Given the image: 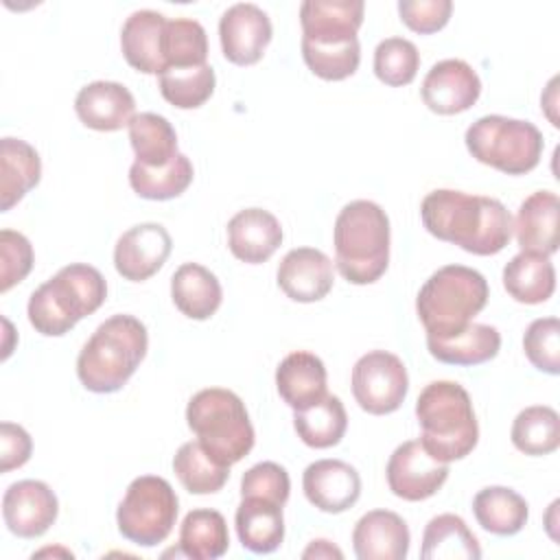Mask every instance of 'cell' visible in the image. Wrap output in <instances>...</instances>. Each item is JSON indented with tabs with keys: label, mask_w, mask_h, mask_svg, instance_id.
Here are the masks:
<instances>
[{
	"label": "cell",
	"mask_w": 560,
	"mask_h": 560,
	"mask_svg": "<svg viewBox=\"0 0 560 560\" xmlns=\"http://www.w3.org/2000/svg\"><path fill=\"white\" fill-rule=\"evenodd\" d=\"M420 219L431 236L475 256L499 254L512 238V217L494 197L438 188L422 199Z\"/></svg>",
	"instance_id": "6da1fadb"
},
{
	"label": "cell",
	"mask_w": 560,
	"mask_h": 560,
	"mask_svg": "<svg viewBox=\"0 0 560 560\" xmlns=\"http://www.w3.org/2000/svg\"><path fill=\"white\" fill-rule=\"evenodd\" d=\"M149 348L147 326L133 315H112L92 332L77 357V376L88 392H118L142 363Z\"/></svg>",
	"instance_id": "7a4b0ae2"
},
{
	"label": "cell",
	"mask_w": 560,
	"mask_h": 560,
	"mask_svg": "<svg viewBox=\"0 0 560 560\" xmlns=\"http://www.w3.org/2000/svg\"><path fill=\"white\" fill-rule=\"evenodd\" d=\"M420 444L438 462L464 459L479 442V424L468 392L455 381L429 383L416 400Z\"/></svg>",
	"instance_id": "3957f363"
},
{
	"label": "cell",
	"mask_w": 560,
	"mask_h": 560,
	"mask_svg": "<svg viewBox=\"0 0 560 560\" xmlns=\"http://www.w3.org/2000/svg\"><path fill=\"white\" fill-rule=\"evenodd\" d=\"M335 265L352 284L376 282L389 265V219L368 199L346 203L332 230Z\"/></svg>",
	"instance_id": "277c9868"
},
{
	"label": "cell",
	"mask_w": 560,
	"mask_h": 560,
	"mask_svg": "<svg viewBox=\"0 0 560 560\" xmlns=\"http://www.w3.org/2000/svg\"><path fill=\"white\" fill-rule=\"evenodd\" d=\"M107 298L103 273L85 262L61 267L28 300V322L44 337H61L79 319L101 308Z\"/></svg>",
	"instance_id": "5b68a950"
},
{
	"label": "cell",
	"mask_w": 560,
	"mask_h": 560,
	"mask_svg": "<svg viewBox=\"0 0 560 560\" xmlns=\"http://www.w3.org/2000/svg\"><path fill=\"white\" fill-rule=\"evenodd\" d=\"M488 280L470 267H440L420 287L416 298L418 317L427 337L446 339L464 330L488 302Z\"/></svg>",
	"instance_id": "8992f818"
},
{
	"label": "cell",
	"mask_w": 560,
	"mask_h": 560,
	"mask_svg": "<svg viewBox=\"0 0 560 560\" xmlns=\"http://www.w3.org/2000/svg\"><path fill=\"white\" fill-rule=\"evenodd\" d=\"M186 422L201 448L221 466L241 462L254 448L256 438L245 402L230 389L197 392L188 400Z\"/></svg>",
	"instance_id": "52a82bcc"
},
{
	"label": "cell",
	"mask_w": 560,
	"mask_h": 560,
	"mask_svg": "<svg viewBox=\"0 0 560 560\" xmlns=\"http://www.w3.org/2000/svg\"><path fill=\"white\" fill-rule=\"evenodd\" d=\"M468 153L505 175H525L534 171L542 158L545 140L534 122L490 114L477 118L466 129Z\"/></svg>",
	"instance_id": "ba28073f"
},
{
	"label": "cell",
	"mask_w": 560,
	"mask_h": 560,
	"mask_svg": "<svg viewBox=\"0 0 560 560\" xmlns=\"http://www.w3.org/2000/svg\"><path fill=\"white\" fill-rule=\"evenodd\" d=\"M179 501L164 477H136L116 510V523L122 538L140 547H155L168 538L175 527Z\"/></svg>",
	"instance_id": "9c48e42d"
},
{
	"label": "cell",
	"mask_w": 560,
	"mask_h": 560,
	"mask_svg": "<svg viewBox=\"0 0 560 560\" xmlns=\"http://www.w3.org/2000/svg\"><path fill=\"white\" fill-rule=\"evenodd\" d=\"M407 368L387 350H372L352 368V396L372 416L394 413L407 398Z\"/></svg>",
	"instance_id": "30bf717a"
},
{
	"label": "cell",
	"mask_w": 560,
	"mask_h": 560,
	"mask_svg": "<svg viewBox=\"0 0 560 560\" xmlns=\"http://www.w3.org/2000/svg\"><path fill=\"white\" fill-rule=\"evenodd\" d=\"M385 475L389 490L398 499L424 501L444 486L448 464L431 457L420 440H407L389 455Z\"/></svg>",
	"instance_id": "8fae6325"
},
{
	"label": "cell",
	"mask_w": 560,
	"mask_h": 560,
	"mask_svg": "<svg viewBox=\"0 0 560 560\" xmlns=\"http://www.w3.org/2000/svg\"><path fill=\"white\" fill-rule=\"evenodd\" d=\"M273 35L269 15L252 4L236 2L219 20L223 57L236 66H254L265 55Z\"/></svg>",
	"instance_id": "7c38bea8"
},
{
	"label": "cell",
	"mask_w": 560,
	"mask_h": 560,
	"mask_svg": "<svg viewBox=\"0 0 560 560\" xmlns=\"http://www.w3.org/2000/svg\"><path fill=\"white\" fill-rule=\"evenodd\" d=\"M59 501L48 483L22 479L11 483L2 497V518L18 538H37L57 521Z\"/></svg>",
	"instance_id": "4fadbf2b"
},
{
	"label": "cell",
	"mask_w": 560,
	"mask_h": 560,
	"mask_svg": "<svg viewBox=\"0 0 560 560\" xmlns=\"http://www.w3.org/2000/svg\"><path fill=\"white\" fill-rule=\"evenodd\" d=\"M481 94V79L464 59H442L427 72L420 96L424 105L442 116L470 109Z\"/></svg>",
	"instance_id": "5bb4252c"
},
{
	"label": "cell",
	"mask_w": 560,
	"mask_h": 560,
	"mask_svg": "<svg viewBox=\"0 0 560 560\" xmlns=\"http://www.w3.org/2000/svg\"><path fill=\"white\" fill-rule=\"evenodd\" d=\"M173 241L160 223H138L122 232L114 247V267L129 282L155 276L171 256Z\"/></svg>",
	"instance_id": "9a60e30c"
},
{
	"label": "cell",
	"mask_w": 560,
	"mask_h": 560,
	"mask_svg": "<svg viewBox=\"0 0 560 560\" xmlns=\"http://www.w3.org/2000/svg\"><path fill=\"white\" fill-rule=\"evenodd\" d=\"M302 488L311 505L326 514H341L361 497V477L341 459H317L304 468Z\"/></svg>",
	"instance_id": "2e32d148"
},
{
	"label": "cell",
	"mask_w": 560,
	"mask_h": 560,
	"mask_svg": "<svg viewBox=\"0 0 560 560\" xmlns=\"http://www.w3.org/2000/svg\"><path fill=\"white\" fill-rule=\"evenodd\" d=\"M332 260L315 247H295L278 265V287L293 302H319L332 289Z\"/></svg>",
	"instance_id": "e0dca14e"
},
{
	"label": "cell",
	"mask_w": 560,
	"mask_h": 560,
	"mask_svg": "<svg viewBox=\"0 0 560 560\" xmlns=\"http://www.w3.org/2000/svg\"><path fill=\"white\" fill-rule=\"evenodd\" d=\"M363 0H306L300 7L302 39L339 44L357 37L363 24Z\"/></svg>",
	"instance_id": "ac0fdd59"
},
{
	"label": "cell",
	"mask_w": 560,
	"mask_h": 560,
	"mask_svg": "<svg viewBox=\"0 0 560 560\" xmlns=\"http://www.w3.org/2000/svg\"><path fill=\"white\" fill-rule=\"evenodd\" d=\"M79 120L96 131H118L136 116L133 94L116 81H92L74 98Z\"/></svg>",
	"instance_id": "d6986e66"
},
{
	"label": "cell",
	"mask_w": 560,
	"mask_h": 560,
	"mask_svg": "<svg viewBox=\"0 0 560 560\" xmlns=\"http://www.w3.org/2000/svg\"><path fill=\"white\" fill-rule=\"evenodd\" d=\"M409 527L396 512L372 510L363 514L352 532L359 560H402L409 553Z\"/></svg>",
	"instance_id": "ffe728a7"
},
{
	"label": "cell",
	"mask_w": 560,
	"mask_h": 560,
	"mask_svg": "<svg viewBox=\"0 0 560 560\" xmlns=\"http://www.w3.org/2000/svg\"><path fill=\"white\" fill-rule=\"evenodd\" d=\"M280 245V221L262 208H245L236 212L228 223V247L238 260L247 265H260L269 260Z\"/></svg>",
	"instance_id": "44dd1931"
},
{
	"label": "cell",
	"mask_w": 560,
	"mask_h": 560,
	"mask_svg": "<svg viewBox=\"0 0 560 560\" xmlns=\"http://www.w3.org/2000/svg\"><path fill=\"white\" fill-rule=\"evenodd\" d=\"M558 219L560 201L551 190L532 192L516 212L512 232L521 252H534L551 256L558 252Z\"/></svg>",
	"instance_id": "7402d4cb"
},
{
	"label": "cell",
	"mask_w": 560,
	"mask_h": 560,
	"mask_svg": "<svg viewBox=\"0 0 560 560\" xmlns=\"http://www.w3.org/2000/svg\"><path fill=\"white\" fill-rule=\"evenodd\" d=\"M166 18L151 9L133 11L120 28L122 57L131 68L144 74H162L166 70L162 39L166 28Z\"/></svg>",
	"instance_id": "603a6c76"
},
{
	"label": "cell",
	"mask_w": 560,
	"mask_h": 560,
	"mask_svg": "<svg viewBox=\"0 0 560 560\" xmlns=\"http://www.w3.org/2000/svg\"><path fill=\"white\" fill-rule=\"evenodd\" d=\"M328 374L324 361L306 350L287 354L276 368V387L280 398L293 409H306L319 402L328 392Z\"/></svg>",
	"instance_id": "cb8c5ba5"
},
{
	"label": "cell",
	"mask_w": 560,
	"mask_h": 560,
	"mask_svg": "<svg viewBox=\"0 0 560 560\" xmlns=\"http://www.w3.org/2000/svg\"><path fill=\"white\" fill-rule=\"evenodd\" d=\"M236 534L252 553H271L284 540L282 505L262 497H241L236 508Z\"/></svg>",
	"instance_id": "d4e9b609"
},
{
	"label": "cell",
	"mask_w": 560,
	"mask_h": 560,
	"mask_svg": "<svg viewBox=\"0 0 560 560\" xmlns=\"http://www.w3.org/2000/svg\"><path fill=\"white\" fill-rule=\"evenodd\" d=\"M171 298L182 315L201 322L219 311L223 289L210 269L199 262H184L171 278Z\"/></svg>",
	"instance_id": "484cf974"
},
{
	"label": "cell",
	"mask_w": 560,
	"mask_h": 560,
	"mask_svg": "<svg viewBox=\"0 0 560 560\" xmlns=\"http://www.w3.org/2000/svg\"><path fill=\"white\" fill-rule=\"evenodd\" d=\"M42 160L35 147L20 138L0 142V210H11L31 188L39 184Z\"/></svg>",
	"instance_id": "4316f807"
},
{
	"label": "cell",
	"mask_w": 560,
	"mask_h": 560,
	"mask_svg": "<svg viewBox=\"0 0 560 560\" xmlns=\"http://www.w3.org/2000/svg\"><path fill=\"white\" fill-rule=\"evenodd\" d=\"M503 287L521 304H542L556 291V269L549 256L518 252L503 267Z\"/></svg>",
	"instance_id": "83f0119b"
},
{
	"label": "cell",
	"mask_w": 560,
	"mask_h": 560,
	"mask_svg": "<svg viewBox=\"0 0 560 560\" xmlns=\"http://www.w3.org/2000/svg\"><path fill=\"white\" fill-rule=\"evenodd\" d=\"M427 348L433 359L448 365H479L499 354L501 335L488 324H468L453 337H427Z\"/></svg>",
	"instance_id": "f1b7e54d"
},
{
	"label": "cell",
	"mask_w": 560,
	"mask_h": 560,
	"mask_svg": "<svg viewBox=\"0 0 560 560\" xmlns=\"http://www.w3.org/2000/svg\"><path fill=\"white\" fill-rule=\"evenodd\" d=\"M472 514L481 529L494 536H514L525 527L529 505L512 488L488 486L475 494Z\"/></svg>",
	"instance_id": "f546056e"
},
{
	"label": "cell",
	"mask_w": 560,
	"mask_h": 560,
	"mask_svg": "<svg viewBox=\"0 0 560 560\" xmlns=\"http://www.w3.org/2000/svg\"><path fill=\"white\" fill-rule=\"evenodd\" d=\"M420 556L424 560H479L481 547L462 516L438 514L424 527Z\"/></svg>",
	"instance_id": "4dcf8cb0"
},
{
	"label": "cell",
	"mask_w": 560,
	"mask_h": 560,
	"mask_svg": "<svg viewBox=\"0 0 560 560\" xmlns=\"http://www.w3.org/2000/svg\"><path fill=\"white\" fill-rule=\"evenodd\" d=\"M230 547L228 523L221 512L190 510L179 527V551L192 560H217Z\"/></svg>",
	"instance_id": "1f68e13d"
},
{
	"label": "cell",
	"mask_w": 560,
	"mask_h": 560,
	"mask_svg": "<svg viewBox=\"0 0 560 560\" xmlns=\"http://www.w3.org/2000/svg\"><path fill=\"white\" fill-rule=\"evenodd\" d=\"M129 142L136 153V162L149 168L166 166L179 153L173 125L153 112H142L131 118Z\"/></svg>",
	"instance_id": "d6a6232c"
},
{
	"label": "cell",
	"mask_w": 560,
	"mask_h": 560,
	"mask_svg": "<svg viewBox=\"0 0 560 560\" xmlns=\"http://www.w3.org/2000/svg\"><path fill=\"white\" fill-rule=\"evenodd\" d=\"M298 438L311 448H330L341 442L348 429V413L343 402L326 394L319 402L293 413Z\"/></svg>",
	"instance_id": "836d02e7"
},
{
	"label": "cell",
	"mask_w": 560,
	"mask_h": 560,
	"mask_svg": "<svg viewBox=\"0 0 560 560\" xmlns=\"http://www.w3.org/2000/svg\"><path fill=\"white\" fill-rule=\"evenodd\" d=\"M192 164L184 153H177L166 166L149 168L138 162L129 168V184L142 199L166 201L179 197L192 182Z\"/></svg>",
	"instance_id": "e575fe53"
},
{
	"label": "cell",
	"mask_w": 560,
	"mask_h": 560,
	"mask_svg": "<svg viewBox=\"0 0 560 560\" xmlns=\"http://www.w3.org/2000/svg\"><path fill=\"white\" fill-rule=\"evenodd\" d=\"M510 438L512 444L525 455H549L560 446V416L547 405L525 407L514 418Z\"/></svg>",
	"instance_id": "d590c367"
},
{
	"label": "cell",
	"mask_w": 560,
	"mask_h": 560,
	"mask_svg": "<svg viewBox=\"0 0 560 560\" xmlns=\"http://www.w3.org/2000/svg\"><path fill=\"white\" fill-rule=\"evenodd\" d=\"M173 470L190 494L219 492L230 479V466L214 462L199 442H186L173 457Z\"/></svg>",
	"instance_id": "8d00e7d4"
},
{
	"label": "cell",
	"mask_w": 560,
	"mask_h": 560,
	"mask_svg": "<svg viewBox=\"0 0 560 560\" xmlns=\"http://www.w3.org/2000/svg\"><path fill=\"white\" fill-rule=\"evenodd\" d=\"M214 70L203 66L192 68H168L160 74V92L177 109H197L214 92Z\"/></svg>",
	"instance_id": "74e56055"
},
{
	"label": "cell",
	"mask_w": 560,
	"mask_h": 560,
	"mask_svg": "<svg viewBox=\"0 0 560 560\" xmlns=\"http://www.w3.org/2000/svg\"><path fill=\"white\" fill-rule=\"evenodd\" d=\"M162 52L168 68L203 66L208 57L206 28L190 18L168 20L162 39Z\"/></svg>",
	"instance_id": "f35d334b"
},
{
	"label": "cell",
	"mask_w": 560,
	"mask_h": 560,
	"mask_svg": "<svg viewBox=\"0 0 560 560\" xmlns=\"http://www.w3.org/2000/svg\"><path fill=\"white\" fill-rule=\"evenodd\" d=\"M302 57L315 77L324 81H343L352 77L359 68V37L339 44H315L302 39Z\"/></svg>",
	"instance_id": "ab89813d"
},
{
	"label": "cell",
	"mask_w": 560,
	"mask_h": 560,
	"mask_svg": "<svg viewBox=\"0 0 560 560\" xmlns=\"http://www.w3.org/2000/svg\"><path fill=\"white\" fill-rule=\"evenodd\" d=\"M420 68V52L405 37H387L374 50V74L389 88L409 85Z\"/></svg>",
	"instance_id": "60d3db41"
},
{
	"label": "cell",
	"mask_w": 560,
	"mask_h": 560,
	"mask_svg": "<svg viewBox=\"0 0 560 560\" xmlns=\"http://www.w3.org/2000/svg\"><path fill=\"white\" fill-rule=\"evenodd\" d=\"M523 350L529 363L545 374H560V322L558 317L534 319L523 335Z\"/></svg>",
	"instance_id": "b9f144b4"
},
{
	"label": "cell",
	"mask_w": 560,
	"mask_h": 560,
	"mask_svg": "<svg viewBox=\"0 0 560 560\" xmlns=\"http://www.w3.org/2000/svg\"><path fill=\"white\" fill-rule=\"evenodd\" d=\"M33 269V245L31 241L15 232H0V293H7L11 287L22 282Z\"/></svg>",
	"instance_id": "7bdbcfd3"
},
{
	"label": "cell",
	"mask_w": 560,
	"mask_h": 560,
	"mask_svg": "<svg viewBox=\"0 0 560 560\" xmlns=\"http://www.w3.org/2000/svg\"><path fill=\"white\" fill-rule=\"evenodd\" d=\"M289 472L276 462L254 464L241 477V497H262L284 505L289 499Z\"/></svg>",
	"instance_id": "ee69618b"
},
{
	"label": "cell",
	"mask_w": 560,
	"mask_h": 560,
	"mask_svg": "<svg viewBox=\"0 0 560 560\" xmlns=\"http://www.w3.org/2000/svg\"><path fill=\"white\" fill-rule=\"evenodd\" d=\"M398 13L405 26H409L413 33L431 35L446 26L453 2L451 0H400Z\"/></svg>",
	"instance_id": "f6af8a7d"
},
{
	"label": "cell",
	"mask_w": 560,
	"mask_h": 560,
	"mask_svg": "<svg viewBox=\"0 0 560 560\" xmlns=\"http://www.w3.org/2000/svg\"><path fill=\"white\" fill-rule=\"evenodd\" d=\"M33 440L24 427L13 422L0 424V470L9 472L31 459Z\"/></svg>",
	"instance_id": "bcb514c9"
},
{
	"label": "cell",
	"mask_w": 560,
	"mask_h": 560,
	"mask_svg": "<svg viewBox=\"0 0 560 560\" xmlns=\"http://www.w3.org/2000/svg\"><path fill=\"white\" fill-rule=\"evenodd\" d=\"M302 556H304V558H343L341 549H337L330 540H324V538L313 540V542L304 549Z\"/></svg>",
	"instance_id": "7dc6e473"
}]
</instances>
